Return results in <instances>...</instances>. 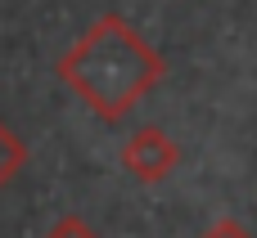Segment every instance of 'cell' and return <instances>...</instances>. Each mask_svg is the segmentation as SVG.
Segmentation results:
<instances>
[{
  "label": "cell",
  "mask_w": 257,
  "mask_h": 238,
  "mask_svg": "<svg viewBox=\"0 0 257 238\" xmlns=\"http://www.w3.org/2000/svg\"><path fill=\"white\" fill-rule=\"evenodd\" d=\"M163 76H167L163 54L113 9L99 14L59 58V81L99 122H122Z\"/></svg>",
  "instance_id": "cell-1"
},
{
  "label": "cell",
  "mask_w": 257,
  "mask_h": 238,
  "mask_svg": "<svg viewBox=\"0 0 257 238\" xmlns=\"http://www.w3.org/2000/svg\"><path fill=\"white\" fill-rule=\"evenodd\" d=\"M176 162H181V148H176V140H172L163 126H140V130L122 144V166H126V176L140 180V184H163V180L176 171Z\"/></svg>",
  "instance_id": "cell-2"
},
{
  "label": "cell",
  "mask_w": 257,
  "mask_h": 238,
  "mask_svg": "<svg viewBox=\"0 0 257 238\" xmlns=\"http://www.w3.org/2000/svg\"><path fill=\"white\" fill-rule=\"evenodd\" d=\"M23 166H27V144H23V140H18V135L0 122V189L18 176Z\"/></svg>",
  "instance_id": "cell-3"
},
{
  "label": "cell",
  "mask_w": 257,
  "mask_h": 238,
  "mask_svg": "<svg viewBox=\"0 0 257 238\" xmlns=\"http://www.w3.org/2000/svg\"><path fill=\"white\" fill-rule=\"evenodd\" d=\"M45 238H99L81 216H63V220H54L50 230H45Z\"/></svg>",
  "instance_id": "cell-4"
},
{
  "label": "cell",
  "mask_w": 257,
  "mask_h": 238,
  "mask_svg": "<svg viewBox=\"0 0 257 238\" xmlns=\"http://www.w3.org/2000/svg\"><path fill=\"white\" fill-rule=\"evenodd\" d=\"M199 238H253V234H248L239 220H217V225H208Z\"/></svg>",
  "instance_id": "cell-5"
}]
</instances>
